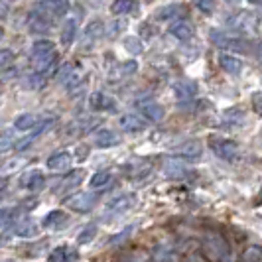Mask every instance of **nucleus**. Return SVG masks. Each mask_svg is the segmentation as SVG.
I'll list each match as a JSON object with an SVG mask.
<instances>
[{
  "mask_svg": "<svg viewBox=\"0 0 262 262\" xmlns=\"http://www.w3.org/2000/svg\"><path fill=\"white\" fill-rule=\"evenodd\" d=\"M203 252L213 262H227V258H229V245L219 233L207 231L203 235Z\"/></svg>",
  "mask_w": 262,
  "mask_h": 262,
  "instance_id": "f257e3e1",
  "label": "nucleus"
},
{
  "mask_svg": "<svg viewBox=\"0 0 262 262\" xmlns=\"http://www.w3.org/2000/svg\"><path fill=\"white\" fill-rule=\"evenodd\" d=\"M53 26V20L52 16L48 14V10L41 6V8H34L30 16H28V28H30V32H34V34H46V32H50Z\"/></svg>",
  "mask_w": 262,
  "mask_h": 262,
  "instance_id": "f03ea898",
  "label": "nucleus"
},
{
  "mask_svg": "<svg viewBox=\"0 0 262 262\" xmlns=\"http://www.w3.org/2000/svg\"><path fill=\"white\" fill-rule=\"evenodd\" d=\"M209 148L215 152V156H219L221 160H227V162H233V160L238 158V146L233 140H227V138H221V136H213L209 140Z\"/></svg>",
  "mask_w": 262,
  "mask_h": 262,
  "instance_id": "7ed1b4c3",
  "label": "nucleus"
},
{
  "mask_svg": "<svg viewBox=\"0 0 262 262\" xmlns=\"http://www.w3.org/2000/svg\"><path fill=\"white\" fill-rule=\"evenodd\" d=\"M211 41L217 46V48H223V50H233V52H245L247 46L241 38H235V36H229L225 32H219V30H213L211 32Z\"/></svg>",
  "mask_w": 262,
  "mask_h": 262,
  "instance_id": "20e7f679",
  "label": "nucleus"
},
{
  "mask_svg": "<svg viewBox=\"0 0 262 262\" xmlns=\"http://www.w3.org/2000/svg\"><path fill=\"white\" fill-rule=\"evenodd\" d=\"M227 24L233 28L235 32H241V34H252L254 32V26H256V20L254 16H250L249 12H238L235 16H231L227 20Z\"/></svg>",
  "mask_w": 262,
  "mask_h": 262,
  "instance_id": "39448f33",
  "label": "nucleus"
},
{
  "mask_svg": "<svg viewBox=\"0 0 262 262\" xmlns=\"http://www.w3.org/2000/svg\"><path fill=\"white\" fill-rule=\"evenodd\" d=\"M95 201H97V197L91 195V193H77V195L69 197L66 201V205L69 209L79 211V213H87V211L93 209Z\"/></svg>",
  "mask_w": 262,
  "mask_h": 262,
  "instance_id": "423d86ee",
  "label": "nucleus"
},
{
  "mask_svg": "<svg viewBox=\"0 0 262 262\" xmlns=\"http://www.w3.org/2000/svg\"><path fill=\"white\" fill-rule=\"evenodd\" d=\"M136 203V199H134V193H124V195H118V197H113L108 203H106L105 207V213H124V211H128Z\"/></svg>",
  "mask_w": 262,
  "mask_h": 262,
  "instance_id": "0eeeda50",
  "label": "nucleus"
},
{
  "mask_svg": "<svg viewBox=\"0 0 262 262\" xmlns=\"http://www.w3.org/2000/svg\"><path fill=\"white\" fill-rule=\"evenodd\" d=\"M89 106L93 111H111V113H115L117 111V101L113 97L105 95V93L97 91L89 97Z\"/></svg>",
  "mask_w": 262,
  "mask_h": 262,
  "instance_id": "6e6552de",
  "label": "nucleus"
},
{
  "mask_svg": "<svg viewBox=\"0 0 262 262\" xmlns=\"http://www.w3.org/2000/svg\"><path fill=\"white\" fill-rule=\"evenodd\" d=\"M79 81H81V69L77 66L67 63V66H63V69H59V83L66 85L67 89L77 87Z\"/></svg>",
  "mask_w": 262,
  "mask_h": 262,
  "instance_id": "1a4fd4ad",
  "label": "nucleus"
},
{
  "mask_svg": "<svg viewBox=\"0 0 262 262\" xmlns=\"http://www.w3.org/2000/svg\"><path fill=\"white\" fill-rule=\"evenodd\" d=\"M53 122H55V117H50V118H46V120H39L38 126H36V128L32 130V134H30L28 138H24V140H20L18 144H14V146H16V150H24V148H28V146L32 144V142H34V140L38 138L39 134H41V132L48 130L50 126H53Z\"/></svg>",
  "mask_w": 262,
  "mask_h": 262,
  "instance_id": "9d476101",
  "label": "nucleus"
},
{
  "mask_svg": "<svg viewBox=\"0 0 262 262\" xmlns=\"http://www.w3.org/2000/svg\"><path fill=\"white\" fill-rule=\"evenodd\" d=\"M138 111L142 113V117L152 120V122H160L164 118V108L158 105V103H152V101H142L138 103Z\"/></svg>",
  "mask_w": 262,
  "mask_h": 262,
  "instance_id": "9b49d317",
  "label": "nucleus"
},
{
  "mask_svg": "<svg viewBox=\"0 0 262 262\" xmlns=\"http://www.w3.org/2000/svg\"><path fill=\"white\" fill-rule=\"evenodd\" d=\"M170 34L173 38L180 39V41H187L193 36V26L187 20H178V22H173L170 26Z\"/></svg>",
  "mask_w": 262,
  "mask_h": 262,
  "instance_id": "f8f14e48",
  "label": "nucleus"
},
{
  "mask_svg": "<svg viewBox=\"0 0 262 262\" xmlns=\"http://www.w3.org/2000/svg\"><path fill=\"white\" fill-rule=\"evenodd\" d=\"M201 150H203L201 142H197V140H189V142H184V144L176 146L171 152H173V154H178V156H184V158H199L201 156Z\"/></svg>",
  "mask_w": 262,
  "mask_h": 262,
  "instance_id": "ddd939ff",
  "label": "nucleus"
},
{
  "mask_svg": "<svg viewBox=\"0 0 262 262\" xmlns=\"http://www.w3.org/2000/svg\"><path fill=\"white\" fill-rule=\"evenodd\" d=\"M152 258H154V262H182L180 256L176 254V250L171 247H166V245H156L152 249Z\"/></svg>",
  "mask_w": 262,
  "mask_h": 262,
  "instance_id": "4468645a",
  "label": "nucleus"
},
{
  "mask_svg": "<svg viewBox=\"0 0 262 262\" xmlns=\"http://www.w3.org/2000/svg\"><path fill=\"white\" fill-rule=\"evenodd\" d=\"M173 93H176V97H178L180 101H187V99L195 97L197 85L193 81H178V83L173 85Z\"/></svg>",
  "mask_w": 262,
  "mask_h": 262,
  "instance_id": "2eb2a0df",
  "label": "nucleus"
},
{
  "mask_svg": "<svg viewBox=\"0 0 262 262\" xmlns=\"http://www.w3.org/2000/svg\"><path fill=\"white\" fill-rule=\"evenodd\" d=\"M118 124H120V128L124 132H140L146 128L144 120L140 117H136V115H124L118 120Z\"/></svg>",
  "mask_w": 262,
  "mask_h": 262,
  "instance_id": "dca6fc26",
  "label": "nucleus"
},
{
  "mask_svg": "<svg viewBox=\"0 0 262 262\" xmlns=\"http://www.w3.org/2000/svg\"><path fill=\"white\" fill-rule=\"evenodd\" d=\"M75 258H77V252L71 247H67V245L53 249L52 254H50V262H73Z\"/></svg>",
  "mask_w": 262,
  "mask_h": 262,
  "instance_id": "f3484780",
  "label": "nucleus"
},
{
  "mask_svg": "<svg viewBox=\"0 0 262 262\" xmlns=\"http://www.w3.org/2000/svg\"><path fill=\"white\" fill-rule=\"evenodd\" d=\"M219 63H221V67H223L227 73H231V75L241 73V69H243V61H241L236 55H231V53H223V55L219 57Z\"/></svg>",
  "mask_w": 262,
  "mask_h": 262,
  "instance_id": "a211bd4d",
  "label": "nucleus"
},
{
  "mask_svg": "<svg viewBox=\"0 0 262 262\" xmlns=\"http://www.w3.org/2000/svg\"><path fill=\"white\" fill-rule=\"evenodd\" d=\"M115 144H118V136L113 130L103 128V130H99L95 134V146H99V148H111V146Z\"/></svg>",
  "mask_w": 262,
  "mask_h": 262,
  "instance_id": "6ab92c4d",
  "label": "nucleus"
},
{
  "mask_svg": "<svg viewBox=\"0 0 262 262\" xmlns=\"http://www.w3.org/2000/svg\"><path fill=\"white\" fill-rule=\"evenodd\" d=\"M46 184V178H43V173L41 171H30L26 173V178L22 180V185L30 189V191H39L41 187Z\"/></svg>",
  "mask_w": 262,
  "mask_h": 262,
  "instance_id": "aec40b11",
  "label": "nucleus"
},
{
  "mask_svg": "<svg viewBox=\"0 0 262 262\" xmlns=\"http://www.w3.org/2000/svg\"><path fill=\"white\" fill-rule=\"evenodd\" d=\"M41 6L53 16H63L69 12V0H41Z\"/></svg>",
  "mask_w": 262,
  "mask_h": 262,
  "instance_id": "412c9836",
  "label": "nucleus"
},
{
  "mask_svg": "<svg viewBox=\"0 0 262 262\" xmlns=\"http://www.w3.org/2000/svg\"><path fill=\"white\" fill-rule=\"evenodd\" d=\"M69 164H71L69 152H57V154L48 158V168L50 170H66V168H69Z\"/></svg>",
  "mask_w": 262,
  "mask_h": 262,
  "instance_id": "4be33fe9",
  "label": "nucleus"
},
{
  "mask_svg": "<svg viewBox=\"0 0 262 262\" xmlns=\"http://www.w3.org/2000/svg\"><path fill=\"white\" fill-rule=\"evenodd\" d=\"M14 233L18 236H24V238H32V236L38 235V225L30 219H24L18 225H14Z\"/></svg>",
  "mask_w": 262,
  "mask_h": 262,
  "instance_id": "5701e85b",
  "label": "nucleus"
},
{
  "mask_svg": "<svg viewBox=\"0 0 262 262\" xmlns=\"http://www.w3.org/2000/svg\"><path fill=\"white\" fill-rule=\"evenodd\" d=\"M38 118L36 115H32V113H26V115H20V117L14 120V128L16 130H32V128H36L38 126Z\"/></svg>",
  "mask_w": 262,
  "mask_h": 262,
  "instance_id": "b1692460",
  "label": "nucleus"
},
{
  "mask_svg": "<svg viewBox=\"0 0 262 262\" xmlns=\"http://www.w3.org/2000/svg\"><path fill=\"white\" fill-rule=\"evenodd\" d=\"M75 34H77V22L73 18H69L63 22V28H61V43L69 46L75 39Z\"/></svg>",
  "mask_w": 262,
  "mask_h": 262,
  "instance_id": "393cba45",
  "label": "nucleus"
},
{
  "mask_svg": "<svg viewBox=\"0 0 262 262\" xmlns=\"http://www.w3.org/2000/svg\"><path fill=\"white\" fill-rule=\"evenodd\" d=\"M164 171L168 173V178H173V180H178V178H184L185 173H187V168H185L184 164H180V162H171V160H166V164H164Z\"/></svg>",
  "mask_w": 262,
  "mask_h": 262,
  "instance_id": "a878e982",
  "label": "nucleus"
},
{
  "mask_svg": "<svg viewBox=\"0 0 262 262\" xmlns=\"http://www.w3.org/2000/svg\"><path fill=\"white\" fill-rule=\"evenodd\" d=\"M67 221V217H66V213L63 211H52V213H48V217L43 219V227L46 229H57L61 223H66Z\"/></svg>",
  "mask_w": 262,
  "mask_h": 262,
  "instance_id": "bb28decb",
  "label": "nucleus"
},
{
  "mask_svg": "<svg viewBox=\"0 0 262 262\" xmlns=\"http://www.w3.org/2000/svg\"><path fill=\"white\" fill-rule=\"evenodd\" d=\"M184 14V8L180 4H170V6H164L160 12L156 14V18L160 20H171V18H178Z\"/></svg>",
  "mask_w": 262,
  "mask_h": 262,
  "instance_id": "cd10ccee",
  "label": "nucleus"
},
{
  "mask_svg": "<svg viewBox=\"0 0 262 262\" xmlns=\"http://www.w3.org/2000/svg\"><path fill=\"white\" fill-rule=\"evenodd\" d=\"M136 8V0H115L113 2V6H111V10H113V14H128L132 12Z\"/></svg>",
  "mask_w": 262,
  "mask_h": 262,
  "instance_id": "c85d7f7f",
  "label": "nucleus"
},
{
  "mask_svg": "<svg viewBox=\"0 0 262 262\" xmlns=\"http://www.w3.org/2000/svg\"><path fill=\"white\" fill-rule=\"evenodd\" d=\"M101 36H103V22L101 20H95L85 30V39L87 41H95V39H99Z\"/></svg>",
  "mask_w": 262,
  "mask_h": 262,
  "instance_id": "c756f323",
  "label": "nucleus"
},
{
  "mask_svg": "<svg viewBox=\"0 0 262 262\" xmlns=\"http://www.w3.org/2000/svg\"><path fill=\"white\" fill-rule=\"evenodd\" d=\"M106 184H111V173L108 171H97V173H93L91 182H89V185H91L93 189L105 187Z\"/></svg>",
  "mask_w": 262,
  "mask_h": 262,
  "instance_id": "7c9ffc66",
  "label": "nucleus"
},
{
  "mask_svg": "<svg viewBox=\"0 0 262 262\" xmlns=\"http://www.w3.org/2000/svg\"><path fill=\"white\" fill-rule=\"evenodd\" d=\"M95 235H97V225L91 223V225H87L81 233L77 235V243L79 245H85V243H89V241H93L95 238Z\"/></svg>",
  "mask_w": 262,
  "mask_h": 262,
  "instance_id": "2f4dec72",
  "label": "nucleus"
},
{
  "mask_svg": "<svg viewBox=\"0 0 262 262\" xmlns=\"http://www.w3.org/2000/svg\"><path fill=\"white\" fill-rule=\"evenodd\" d=\"M243 262H262V249L260 247H249L243 254Z\"/></svg>",
  "mask_w": 262,
  "mask_h": 262,
  "instance_id": "473e14b6",
  "label": "nucleus"
},
{
  "mask_svg": "<svg viewBox=\"0 0 262 262\" xmlns=\"http://www.w3.org/2000/svg\"><path fill=\"white\" fill-rule=\"evenodd\" d=\"M195 6L203 14H213V10H215V0H195Z\"/></svg>",
  "mask_w": 262,
  "mask_h": 262,
  "instance_id": "72a5a7b5",
  "label": "nucleus"
},
{
  "mask_svg": "<svg viewBox=\"0 0 262 262\" xmlns=\"http://www.w3.org/2000/svg\"><path fill=\"white\" fill-rule=\"evenodd\" d=\"M12 61H14V53L10 50H2L0 52V67L2 69H8V67L12 66Z\"/></svg>",
  "mask_w": 262,
  "mask_h": 262,
  "instance_id": "f704fd0d",
  "label": "nucleus"
},
{
  "mask_svg": "<svg viewBox=\"0 0 262 262\" xmlns=\"http://www.w3.org/2000/svg\"><path fill=\"white\" fill-rule=\"evenodd\" d=\"M132 229H134V227H126V229H124V231H122L120 235L111 236V238H108V245H120V243H122L124 238H128V236L132 235Z\"/></svg>",
  "mask_w": 262,
  "mask_h": 262,
  "instance_id": "c9c22d12",
  "label": "nucleus"
},
{
  "mask_svg": "<svg viewBox=\"0 0 262 262\" xmlns=\"http://www.w3.org/2000/svg\"><path fill=\"white\" fill-rule=\"evenodd\" d=\"M250 103H252V108L262 117V93H254V95L250 97Z\"/></svg>",
  "mask_w": 262,
  "mask_h": 262,
  "instance_id": "e433bc0d",
  "label": "nucleus"
},
{
  "mask_svg": "<svg viewBox=\"0 0 262 262\" xmlns=\"http://www.w3.org/2000/svg\"><path fill=\"white\" fill-rule=\"evenodd\" d=\"M16 67H8V69H2V81H8V79L16 77Z\"/></svg>",
  "mask_w": 262,
  "mask_h": 262,
  "instance_id": "4c0bfd02",
  "label": "nucleus"
},
{
  "mask_svg": "<svg viewBox=\"0 0 262 262\" xmlns=\"http://www.w3.org/2000/svg\"><path fill=\"white\" fill-rule=\"evenodd\" d=\"M128 262H154V258L150 260L148 256H144V254H134V256H130L128 258Z\"/></svg>",
  "mask_w": 262,
  "mask_h": 262,
  "instance_id": "58836bf2",
  "label": "nucleus"
},
{
  "mask_svg": "<svg viewBox=\"0 0 262 262\" xmlns=\"http://www.w3.org/2000/svg\"><path fill=\"white\" fill-rule=\"evenodd\" d=\"M8 144H10V136L4 132V134H2V152H6V150H8Z\"/></svg>",
  "mask_w": 262,
  "mask_h": 262,
  "instance_id": "ea45409f",
  "label": "nucleus"
},
{
  "mask_svg": "<svg viewBox=\"0 0 262 262\" xmlns=\"http://www.w3.org/2000/svg\"><path fill=\"white\" fill-rule=\"evenodd\" d=\"M189 262H205V258H203L199 252H191V254H189Z\"/></svg>",
  "mask_w": 262,
  "mask_h": 262,
  "instance_id": "a19ab883",
  "label": "nucleus"
},
{
  "mask_svg": "<svg viewBox=\"0 0 262 262\" xmlns=\"http://www.w3.org/2000/svg\"><path fill=\"white\" fill-rule=\"evenodd\" d=\"M134 69H136V63H134V61H128V63L124 66V73H126V75H130Z\"/></svg>",
  "mask_w": 262,
  "mask_h": 262,
  "instance_id": "79ce46f5",
  "label": "nucleus"
},
{
  "mask_svg": "<svg viewBox=\"0 0 262 262\" xmlns=\"http://www.w3.org/2000/svg\"><path fill=\"white\" fill-rule=\"evenodd\" d=\"M256 53H258V59H260V63H262V41L258 43V48H256Z\"/></svg>",
  "mask_w": 262,
  "mask_h": 262,
  "instance_id": "37998d69",
  "label": "nucleus"
},
{
  "mask_svg": "<svg viewBox=\"0 0 262 262\" xmlns=\"http://www.w3.org/2000/svg\"><path fill=\"white\" fill-rule=\"evenodd\" d=\"M250 4H256V6H262V0H249Z\"/></svg>",
  "mask_w": 262,
  "mask_h": 262,
  "instance_id": "c03bdc74",
  "label": "nucleus"
},
{
  "mask_svg": "<svg viewBox=\"0 0 262 262\" xmlns=\"http://www.w3.org/2000/svg\"><path fill=\"white\" fill-rule=\"evenodd\" d=\"M227 2H231V4H236V2H238V0H227Z\"/></svg>",
  "mask_w": 262,
  "mask_h": 262,
  "instance_id": "a18cd8bd",
  "label": "nucleus"
},
{
  "mask_svg": "<svg viewBox=\"0 0 262 262\" xmlns=\"http://www.w3.org/2000/svg\"><path fill=\"white\" fill-rule=\"evenodd\" d=\"M258 199H260V203H262V189H260V195H258Z\"/></svg>",
  "mask_w": 262,
  "mask_h": 262,
  "instance_id": "49530a36",
  "label": "nucleus"
}]
</instances>
